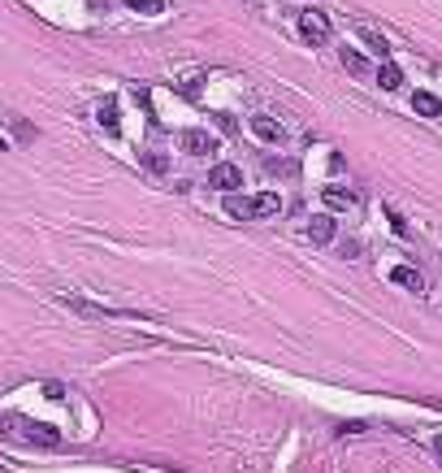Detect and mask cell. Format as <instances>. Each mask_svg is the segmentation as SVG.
Here are the masks:
<instances>
[{
	"label": "cell",
	"instance_id": "d6986e66",
	"mask_svg": "<svg viewBox=\"0 0 442 473\" xmlns=\"http://www.w3.org/2000/svg\"><path fill=\"white\" fill-rule=\"evenodd\" d=\"M434 452H438V456H442V439H438V443H434Z\"/></svg>",
	"mask_w": 442,
	"mask_h": 473
},
{
	"label": "cell",
	"instance_id": "8fae6325",
	"mask_svg": "<svg viewBox=\"0 0 442 473\" xmlns=\"http://www.w3.org/2000/svg\"><path fill=\"white\" fill-rule=\"evenodd\" d=\"M321 200H325V205H330V209H347V205H351V200H356V195H351V191H347V187H338V183H330V187H325V191H321Z\"/></svg>",
	"mask_w": 442,
	"mask_h": 473
},
{
	"label": "cell",
	"instance_id": "6da1fadb",
	"mask_svg": "<svg viewBox=\"0 0 442 473\" xmlns=\"http://www.w3.org/2000/svg\"><path fill=\"white\" fill-rule=\"evenodd\" d=\"M0 439L9 443H39V447H57L61 434L52 426H39L31 417H18V413H0Z\"/></svg>",
	"mask_w": 442,
	"mask_h": 473
},
{
	"label": "cell",
	"instance_id": "e0dca14e",
	"mask_svg": "<svg viewBox=\"0 0 442 473\" xmlns=\"http://www.w3.org/2000/svg\"><path fill=\"white\" fill-rule=\"evenodd\" d=\"M390 226H395V235H408V226H403V217H399L395 209H390Z\"/></svg>",
	"mask_w": 442,
	"mask_h": 473
},
{
	"label": "cell",
	"instance_id": "3957f363",
	"mask_svg": "<svg viewBox=\"0 0 442 473\" xmlns=\"http://www.w3.org/2000/svg\"><path fill=\"white\" fill-rule=\"evenodd\" d=\"M208 187H217V191H239L243 187V169L239 165H230V161H221V165H213L208 169Z\"/></svg>",
	"mask_w": 442,
	"mask_h": 473
},
{
	"label": "cell",
	"instance_id": "30bf717a",
	"mask_svg": "<svg viewBox=\"0 0 442 473\" xmlns=\"http://www.w3.org/2000/svg\"><path fill=\"white\" fill-rule=\"evenodd\" d=\"M412 109L421 113V117H438V113H442V101H438L434 91H416V96H412Z\"/></svg>",
	"mask_w": 442,
	"mask_h": 473
},
{
	"label": "cell",
	"instance_id": "7c38bea8",
	"mask_svg": "<svg viewBox=\"0 0 442 473\" xmlns=\"http://www.w3.org/2000/svg\"><path fill=\"white\" fill-rule=\"evenodd\" d=\"M278 209H282V195L278 191H260L256 195V217H273Z\"/></svg>",
	"mask_w": 442,
	"mask_h": 473
},
{
	"label": "cell",
	"instance_id": "9a60e30c",
	"mask_svg": "<svg viewBox=\"0 0 442 473\" xmlns=\"http://www.w3.org/2000/svg\"><path fill=\"white\" fill-rule=\"evenodd\" d=\"M360 39H364V44H369V48H373V53H382V57L390 53V48H386V39H382L377 31H369V27H360Z\"/></svg>",
	"mask_w": 442,
	"mask_h": 473
},
{
	"label": "cell",
	"instance_id": "9c48e42d",
	"mask_svg": "<svg viewBox=\"0 0 442 473\" xmlns=\"http://www.w3.org/2000/svg\"><path fill=\"white\" fill-rule=\"evenodd\" d=\"M377 83H382V91H399V87H403V70H399L395 61H382Z\"/></svg>",
	"mask_w": 442,
	"mask_h": 473
},
{
	"label": "cell",
	"instance_id": "2e32d148",
	"mask_svg": "<svg viewBox=\"0 0 442 473\" xmlns=\"http://www.w3.org/2000/svg\"><path fill=\"white\" fill-rule=\"evenodd\" d=\"M130 9H143V13H161V0H126Z\"/></svg>",
	"mask_w": 442,
	"mask_h": 473
},
{
	"label": "cell",
	"instance_id": "5bb4252c",
	"mask_svg": "<svg viewBox=\"0 0 442 473\" xmlns=\"http://www.w3.org/2000/svg\"><path fill=\"white\" fill-rule=\"evenodd\" d=\"M100 127L109 131V135H117V127H122V122H117V105H104L100 109Z\"/></svg>",
	"mask_w": 442,
	"mask_h": 473
},
{
	"label": "cell",
	"instance_id": "8992f818",
	"mask_svg": "<svg viewBox=\"0 0 442 473\" xmlns=\"http://www.w3.org/2000/svg\"><path fill=\"white\" fill-rule=\"evenodd\" d=\"M226 213H230L234 221H252V217H256V195L230 191V195H226Z\"/></svg>",
	"mask_w": 442,
	"mask_h": 473
},
{
	"label": "cell",
	"instance_id": "52a82bcc",
	"mask_svg": "<svg viewBox=\"0 0 442 473\" xmlns=\"http://www.w3.org/2000/svg\"><path fill=\"white\" fill-rule=\"evenodd\" d=\"M252 135L265 139V143H278V139H282V122H273L269 113H256V117H252Z\"/></svg>",
	"mask_w": 442,
	"mask_h": 473
},
{
	"label": "cell",
	"instance_id": "5b68a950",
	"mask_svg": "<svg viewBox=\"0 0 442 473\" xmlns=\"http://www.w3.org/2000/svg\"><path fill=\"white\" fill-rule=\"evenodd\" d=\"M390 283L403 287V291H412V295H421V291H425L421 269H412V265H395V269H390Z\"/></svg>",
	"mask_w": 442,
	"mask_h": 473
},
{
	"label": "cell",
	"instance_id": "ba28073f",
	"mask_svg": "<svg viewBox=\"0 0 442 473\" xmlns=\"http://www.w3.org/2000/svg\"><path fill=\"white\" fill-rule=\"evenodd\" d=\"M308 239H312V243H330V239H334V217H330V213H317V217L308 221Z\"/></svg>",
	"mask_w": 442,
	"mask_h": 473
},
{
	"label": "cell",
	"instance_id": "ac0fdd59",
	"mask_svg": "<svg viewBox=\"0 0 442 473\" xmlns=\"http://www.w3.org/2000/svg\"><path fill=\"white\" fill-rule=\"evenodd\" d=\"M44 395H48V400H61L65 391H61V382H48V387H44Z\"/></svg>",
	"mask_w": 442,
	"mask_h": 473
},
{
	"label": "cell",
	"instance_id": "4fadbf2b",
	"mask_svg": "<svg viewBox=\"0 0 442 473\" xmlns=\"http://www.w3.org/2000/svg\"><path fill=\"white\" fill-rule=\"evenodd\" d=\"M343 70L360 79V74H369V61H364L360 53H351V48H343Z\"/></svg>",
	"mask_w": 442,
	"mask_h": 473
},
{
	"label": "cell",
	"instance_id": "7a4b0ae2",
	"mask_svg": "<svg viewBox=\"0 0 442 473\" xmlns=\"http://www.w3.org/2000/svg\"><path fill=\"white\" fill-rule=\"evenodd\" d=\"M299 35H304L308 44H325V39H330V18H325L321 9H304V13H299Z\"/></svg>",
	"mask_w": 442,
	"mask_h": 473
},
{
	"label": "cell",
	"instance_id": "277c9868",
	"mask_svg": "<svg viewBox=\"0 0 442 473\" xmlns=\"http://www.w3.org/2000/svg\"><path fill=\"white\" fill-rule=\"evenodd\" d=\"M182 153H187V157H213L217 153V139L208 135V131H187V135H182Z\"/></svg>",
	"mask_w": 442,
	"mask_h": 473
}]
</instances>
